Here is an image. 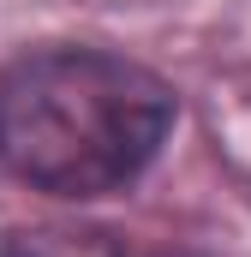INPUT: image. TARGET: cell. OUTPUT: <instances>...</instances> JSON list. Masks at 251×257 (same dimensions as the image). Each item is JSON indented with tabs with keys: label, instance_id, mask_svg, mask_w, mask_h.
I'll list each match as a JSON object with an SVG mask.
<instances>
[{
	"label": "cell",
	"instance_id": "6da1fadb",
	"mask_svg": "<svg viewBox=\"0 0 251 257\" xmlns=\"http://www.w3.org/2000/svg\"><path fill=\"white\" fill-rule=\"evenodd\" d=\"M174 120V84L108 48L54 42L0 66V168L66 203L132 192L162 156Z\"/></svg>",
	"mask_w": 251,
	"mask_h": 257
},
{
	"label": "cell",
	"instance_id": "7a4b0ae2",
	"mask_svg": "<svg viewBox=\"0 0 251 257\" xmlns=\"http://www.w3.org/2000/svg\"><path fill=\"white\" fill-rule=\"evenodd\" d=\"M0 257H126V245L102 227H18L0 233Z\"/></svg>",
	"mask_w": 251,
	"mask_h": 257
}]
</instances>
